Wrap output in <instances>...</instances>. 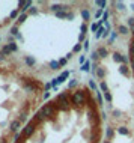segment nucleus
I'll return each instance as SVG.
<instances>
[{"mask_svg": "<svg viewBox=\"0 0 134 143\" xmlns=\"http://www.w3.org/2000/svg\"><path fill=\"white\" fill-rule=\"evenodd\" d=\"M131 69H133V72H134V57H131Z\"/></svg>", "mask_w": 134, "mask_h": 143, "instance_id": "53", "label": "nucleus"}, {"mask_svg": "<svg viewBox=\"0 0 134 143\" xmlns=\"http://www.w3.org/2000/svg\"><path fill=\"white\" fill-rule=\"evenodd\" d=\"M105 32V27H103V26H101V27L100 29H98V32L95 33V38L96 39H100V38H103V33Z\"/></svg>", "mask_w": 134, "mask_h": 143, "instance_id": "22", "label": "nucleus"}, {"mask_svg": "<svg viewBox=\"0 0 134 143\" xmlns=\"http://www.w3.org/2000/svg\"><path fill=\"white\" fill-rule=\"evenodd\" d=\"M92 143H96V142H92Z\"/></svg>", "mask_w": 134, "mask_h": 143, "instance_id": "61", "label": "nucleus"}, {"mask_svg": "<svg viewBox=\"0 0 134 143\" xmlns=\"http://www.w3.org/2000/svg\"><path fill=\"white\" fill-rule=\"evenodd\" d=\"M50 68H51V69H54V71H56V69H59V68H60L59 60H51V62H50Z\"/></svg>", "mask_w": 134, "mask_h": 143, "instance_id": "24", "label": "nucleus"}, {"mask_svg": "<svg viewBox=\"0 0 134 143\" xmlns=\"http://www.w3.org/2000/svg\"><path fill=\"white\" fill-rule=\"evenodd\" d=\"M103 14H104V12H103V11L100 9V11H96V14H95V17H96V18H100V17H101Z\"/></svg>", "mask_w": 134, "mask_h": 143, "instance_id": "49", "label": "nucleus"}, {"mask_svg": "<svg viewBox=\"0 0 134 143\" xmlns=\"http://www.w3.org/2000/svg\"><path fill=\"white\" fill-rule=\"evenodd\" d=\"M96 51H98V56H100L101 59H104V57H107V56H109V50H107L105 47H100Z\"/></svg>", "mask_w": 134, "mask_h": 143, "instance_id": "8", "label": "nucleus"}, {"mask_svg": "<svg viewBox=\"0 0 134 143\" xmlns=\"http://www.w3.org/2000/svg\"><path fill=\"white\" fill-rule=\"evenodd\" d=\"M80 33H83V35L87 33V26L86 24H82V27H80Z\"/></svg>", "mask_w": 134, "mask_h": 143, "instance_id": "37", "label": "nucleus"}, {"mask_svg": "<svg viewBox=\"0 0 134 143\" xmlns=\"http://www.w3.org/2000/svg\"><path fill=\"white\" fill-rule=\"evenodd\" d=\"M36 123H38V122L35 121V119H33V121H30V122H29V123L23 128V131H21V137H23V139H29V137L32 136V134H33L35 128H36Z\"/></svg>", "mask_w": 134, "mask_h": 143, "instance_id": "2", "label": "nucleus"}, {"mask_svg": "<svg viewBox=\"0 0 134 143\" xmlns=\"http://www.w3.org/2000/svg\"><path fill=\"white\" fill-rule=\"evenodd\" d=\"M59 109H60V110H65V112H66V110H69V109H71V104H69V101L60 102V104H59Z\"/></svg>", "mask_w": 134, "mask_h": 143, "instance_id": "15", "label": "nucleus"}, {"mask_svg": "<svg viewBox=\"0 0 134 143\" xmlns=\"http://www.w3.org/2000/svg\"><path fill=\"white\" fill-rule=\"evenodd\" d=\"M91 57H92V60H98V59H100V56H98V51L95 50V51H92V54H91Z\"/></svg>", "mask_w": 134, "mask_h": 143, "instance_id": "33", "label": "nucleus"}, {"mask_svg": "<svg viewBox=\"0 0 134 143\" xmlns=\"http://www.w3.org/2000/svg\"><path fill=\"white\" fill-rule=\"evenodd\" d=\"M82 18H83V21H89V18H91V12H89L87 9H82Z\"/></svg>", "mask_w": 134, "mask_h": 143, "instance_id": "14", "label": "nucleus"}, {"mask_svg": "<svg viewBox=\"0 0 134 143\" xmlns=\"http://www.w3.org/2000/svg\"><path fill=\"white\" fill-rule=\"evenodd\" d=\"M114 38H116V32H113V33H112V38H110V41H114Z\"/></svg>", "mask_w": 134, "mask_h": 143, "instance_id": "54", "label": "nucleus"}, {"mask_svg": "<svg viewBox=\"0 0 134 143\" xmlns=\"http://www.w3.org/2000/svg\"><path fill=\"white\" fill-rule=\"evenodd\" d=\"M71 57H72V53H68V54H66V57H65V59L68 60V59H71Z\"/></svg>", "mask_w": 134, "mask_h": 143, "instance_id": "56", "label": "nucleus"}, {"mask_svg": "<svg viewBox=\"0 0 134 143\" xmlns=\"http://www.w3.org/2000/svg\"><path fill=\"white\" fill-rule=\"evenodd\" d=\"M95 5H96V6H100V8H104V6H107V2H104V0H96Z\"/></svg>", "mask_w": 134, "mask_h": 143, "instance_id": "30", "label": "nucleus"}, {"mask_svg": "<svg viewBox=\"0 0 134 143\" xmlns=\"http://www.w3.org/2000/svg\"><path fill=\"white\" fill-rule=\"evenodd\" d=\"M89 89H92V91H95V92H96V84H95L93 80H89Z\"/></svg>", "mask_w": 134, "mask_h": 143, "instance_id": "31", "label": "nucleus"}, {"mask_svg": "<svg viewBox=\"0 0 134 143\" xmlns=\"http://www.w3.org/2000/svg\"><path fill=\"white\" fill-rule=\"evenodd\" d=\"M42 109H44V112H45V116H53V114H54L56 104H54V102H48L47 105H44Z\"/></svg>", "mask_w": 134, "mask_h": 143, "instance_id": "5", "label": "nucleus"}, {"mask_svg": "<svg viewBox=\"0 0 134 143\" xmlns=\"http://www.w3.org/2000/svg\"><path fill=\"white\" fill-rule=\"evenodd\" d=\"M56 17L57 18H68V20H72L74 15L72 14H68V12H56Z\"/></svg>", "mask_w": 134, "mask_h": 143, "instance_id": "9", "label": "nucleus"}, {"mask_svg": "<svg viewBox=\"0 0 134 143\" xmlns=\"http://www.w3.org/2000/svg\"><path fill=\"white\" fill-rule=\"evenodd\" d=\"M65 101H68V92H62V93H59L57 95V98H56V102H65Z\"/></svg>", "mask_w": 134, "mask_h": 143, "instance_id": "7", "label": "nucleus"}, {"mask_svg": "<svg viewBox=\"0 0 134 143\" xmlns=\"http://www.w3.org/2000/svg\"><path fill=\"white\" fill-rule=\"evenodd\" d=\"M0 53H2V54H5V56H9L12 51H11L9 45H5V47H2V51H0Z\"/></svg>", "mask_w": 134, "mask_h": 143, "instance_id": "21", "label": "nucleus"}, {"mask_svg": "<svg viewBox=\"0 0 134 143\" xmlns=\"http://www.w3.org/2000/svg\"><path fill=\"white\" fill-rule=\"evenodd\" d=\"M100 87H101V91H103V92H107V91H109V89H107V83H105V82H101Z\"/></svg>", "mask_w": 134, "mask_h": 143, "instance_id": "39", "label": "nucleus"}, {"mask_svg": "<svg viewBox=\"0 0 134 143\" xmlns=\"http://www.w3.org/2000/svg\"><path fill=\"white\" fill-rule=\"evenodd\" d=\"M27 15H29V14H20V15H18V20H17V21H18V24L24 23L26 18H27Z\"/></svg>", "mask_w": 134, "mask_h": 143, "instance_id": "25", "label": "nucleus"}, {"mask_svg": "<svg viewBox=\"0 0 134 143\" xmlns=\"http://www.w3.org/2000/svg\"><path fill=\"white\" fill-rule=\"evenodd\" d=\"M8 45H9L11 51H17V50H18V47H17V44H15V42H9Z\"/></svg>", "mask_w": 134, "mask_h": 143, "instance_id": "32", "label": "nucleus"}, {"mask_svg": "<svg viewBox=\"0 0 134 143\" xmlns=\"http://www.w3.org/2000/svg\"><path fill=\"white\" fill-rule=\"evenodd\" d=\"M24 62H26V65H27V66H33L35 63H36L35 57H32V56H26L24 57Z\"/></svg>", "mask_w": 134, "mask_h": 143, "instance_id": "11", "label": "nucleus"}, {"mask_svg": "<svg viewBox=\"0 0 134 143\" xmlns=\"http://www.w3.org/2000/svg\"><path fill=\"white\" fill-rule=\"evenodd\" d=\"M104 98H105V101L109 102V104H110V102H112V100H113V98H112V93H110L109 91H107V92H104Z\"/></svg>", "mask_w": 134, "mask_h": 143, "instance_id": "27", "label": "nucleus"}, {"mask_svg": "<svg viewBox=\"0 0 134 143\" xmlns=\"http://www.w3.org/2000/svg\"><path fill=\"white\" fill-rule=\"evenodd\" d=\"M96 75L100 77V78H103V77L105 75V69H104L103 66H98V68H96Z\"/></svg>", "mask_w": 134, "mask_h": 143, "instance_id": "17", "label": "nucleus"}, {"mask_svg": "<svg viewBox=\"0 0 134 143\" xmlns=\"http://www.w3.org/2000/svg\"><path fill=\"white\" fill-rule=\"evenodd\" d=\"M113 60H114V62H119V63H122V65H127L128 62H130V59H128L127 56H122L119 51L113 53Z\"/></svg>", "mask_w": 134, "mask_h": 143, "instance_id": "3", "label": "nucleus"}, {"mask_svg": "<svg viewBox=\"0 0 134 143\" xmlns=\"http://www.w3.org/2000/svg\"><path fill=\"white\" fill-rule=\"evenodd\" d=\"M71 101H72V104H75V105L84 104V101H86V91H75L72 93V96H71Z\"/></svg>", "mask_w": 134, "mask_h": 143, "instance_id": "1", "label": "nucleus"}, {"mask_svg": "<svg viewBox=\"0 0 134 143\" xmlns=\"http://www.w3.org/2000/svg\"><path fill=\"white\" fill-rule=\"evenodd\" d=\"M131 33L134 35V26H133V27H131Z\"/></svg>", "mask_w": 134, "mask_h": 143, "instance_id": "58", "label": "nucleus"}, {"mask_svg": "<svg viewBox=\"0 0 134 143\" xmlns=\"http://www.w3.org/2000/svg\"><path fill=\"white\" fill-rule=\"evenodd\" d=\"M118 32L121 33V35H127L130 30H128V27L127 26H124V24H119V27H118Z\"/></svg>", "mask_w": 134, "mask_h": 143, "instance_id": "16", "label": "nucleus"}, {"mask_svg": "<svg viewBox=\"0 0 134 143\" xmlns=\"http://www.w3.org/2000/svg\"><path fill=\"white\" fill-rule=\"evenodd\" d=\"M75 86H77V80L72 78V80H71V82L68 83V87H69V89H72V87H75Z\"/></svg>", "mask_w": 134, "mask_h": 143, "instance_id": "34", "label": "nucleus"}, {"mask_svg": "<svg viewBox=\"0 0 134 143\" xmlns=\"http://www.w3.org/2000/svg\"><path fill=\"white\" fill-rule=\"evenodd\" d=\"M109 17H110V12H109V11H104V14H103V20H100V26H101L103 23H107Z\"/></svg>", "mask_w": 134, "mask_h": 143, "instance_id": "19", "label": "nucleus"}, {"mask_svg": "<svg viewBox=\"0 0 134 143\" xmlns=\"http://www.w3.org/2000/svg\"><path fill=\"white\" fill-rule=\"evenodd\" d=\"M113 116H114V118H119V116H121V112H119V110H113Z\"/></svg>", "mask_w": 134, "mask_h": 143, "instance_id": "48", "label": "nucleus"}, {"mask_svg": "<svg viewBox=\"0 0 134 143\" xmlns=\"http://www.w3.org/2000/svg\"><path fill=\"white\" fill-rule=\"evenodd\" d=\"M130 56L134 57V39L130 42Z\"/></svg>", "mask_w": 134, "mask_h": 143, "instance_id": "28", "label": "nucleus"}, {"mask_svg": "<svg viewBox=\"0 0 134 143\" xmlns=\"http://www.w3.org/2000/svg\"><path fill=\"white\" fill-rule=\"evenodd\" d=\"M119 72H121L122 75L127 77V75H130V68H128L127 65H121V66H119Z\"/></svg>", "mask_w": 134, "mask_h": 143, "instance_id": "12", "label": "nucleus"}, {"mask_svg": "<svg viewBox=\"0 0 134 143\" xmlns=\"http://www.w3.org/2000/svg\"><path fill=\"white\" fill-rule=\"evenodd\" d=\"M20 143H21V142H20Z\"/></svg>", "mask_w": 134, "mask_h": 143, "instance_id": "62", "label": "nucleus"}, {"mask_svg": "<svg viewBox=\"0 0 134 143\" xmlns=\"http://www.w3.org/2000/svg\"><path fill=\"white\" fill-rule=\"evenodd\" d=\"M50 98V92H44V100H48Z\"/></svg>", "mask_w": 134, "mask_h": 143, "instance_id": "50", "label": "nucleus"}, {"mask_svg": "<svg viewBox=\"0 0 134 143\" xmlns=\"http://www.w3.org/2000/svg\"><path fill=\"white\" fill-rule=\"evenodd\" d=\"M109 33H110V32H107V30H105V32L103 33V38H107V36H109Z\"/></svg>", "mask_w": 134, "mask_h": 143, "instance_id": "55", "label": "nucleus"}, {"mask_svg": "<svg viewBox=\"0 0 134 143\" xmlns=\"http://www.w3.org/2000/svg\"><path fill=\"white\" fill-rule=\"evenodd\" d=\"M18 15H20L18 11H12L11 12V18H18Z\"/></svg>", "mask_w": 134, "mask_h": 143, "instance_id": "44", "label": "nucleus"}, {"mask_svg": "<svg viewBox=\"0 0 134 143\" xmlns=\"http://www.w3.org/2000/svg\"><path fill=\"white\" fill-rule=\"evenodd\" d=\"M18 8L21 14H26V11L29 9V8H32V2L30 0H21V2H18Z\"/></svg>", "mask_w": 134, "mask_h": 143, "instance_id": "4", "label": "nucleus"}, {"mask_svg": "<svg viewBox=\"0 0 134 143\" xmlns=\"http://www.w3.org/2000/svg\"><path fill=\"white\" fill-rule=\"evenodd\" d=\"M80 69L84 71V72H89V71H91V62L86 60V63H84V65H82V68H80Z\"/></svg>", "mask_w": 134, "mask_h": 143, "instance_id": "23", "label": "nucleus"}, {"mask_svg": "<svg viewBox=\"0 0 134 143\" xmlns=\"http://www.w3.org/2000/svg\"><path fill=\"white\" fill-rule=\"evenodd\" d=\"M20 123H21V122H20L18 119H17V121H12V122H11V131H12V133H17V131H18V128H20Z\"/></svg>", "mask_w": 134, "mask_h": 143, "instance_id": "10", "label": "nucleus"}, {"mask_svg": "<svg viewBox=\"0 0 134 143\" xmlns=\"http://www.w3.org/2000/svg\"><path fill=\"white\" fill-rule=\"evenodd\" d=\"M51 87H53V86H51V83H47L45 86H44V89H45V92H48V91H50Z\"/></svg>", "mask_w": 134, "mask_h": 143, "instance_id": "47", "label": "nucleus"}, {"mask_svg": "<svg viewBox=\"0 0 134 143\" xmlns=\"http://www.w3.org/2000/svg\"><path fill=\"white\" fill-rule=\"evenodd\" d=\"M107 118V113L105 112H101V119H105Z\"/></svg>", "mask_w": 134, "mask_h": 143, "instance_id": "51", "label": "nucleus"}, {"mask_svg": "<svg viewBox=\"0 0 134 143\" xmlns=\"http://www.w3.org/2000/svg\"><path fill=\"white\" fill-rule=\"evenodd\" d=\"M113 134H114L113 128H110V127H107V130H105V136H107V139H109V140H112V139H113Z\"/></svg>", "mask_w": 134, "mask_h": 143, "instance_id": "18", "label": "nucleus"}, {"mask_svg": "<svg viewBox=\"0 0 134 143\" xmlns=\"http://www.w3.org/2000/svg\"><path fill=\"white\" fill-rule=\"evenodd\" d=\"M26 118H27V113H26V112H23V113L20 114V118H18V121H20V122H23V121H26Z\"/></svg>", "mask_w": 134, "mask_h": 143, "instance_id": "40", "label": "nucleus"}, {"mask_svg": "<svg viewBox=\"0 0 134 143\" xmlns=\"http://www.w3.org/2000/svg\"><path fill=\"white\" fill-rule=\"evenodd\" d=\"M96 102L100 104V105L103 104V96H101V93H100V92H96Z\"/></svg>", "mask_w": 134, "mask_h": 143, "instance_id": "38", "label": "nucleus"}, {"mask_svg": "<svg viewBox=\"0 0 134 143\" xmlns=\"http://www.w3.org/2000/svg\"><path fill=\"white\" fill-rule=\"evenodd\" d=\"M5 59V54H2V53H0V60H3Z\"/></svg>", "mask_w": 134, "mask_h": 143, "instance_id": "57", "label": "nucleus"}, {"mask_svg": "<svg viewBox=\"0 0 134 143\" xmlns=\"http://www.w3.org/2000/svg\"><path fill=\"white\" fill-rule=\"evenodd\" d=\"M118 133L122 134V136H128V134H130V131H128L127 127H119V128H118Z\"/></svg>", "mask_w": 134, "mask_h": 143, "instance_id": "20", "label": "nucleus"}, {"mask_svg": "<svg viewBox=\"0 0 134 143\" xmlns=\"http://www.w3.org/2000/svg\"><path fill=\"white\" fill-rule=\"evenodd\" d=\"M29 14H32V15H35V14H38V9H36V8H30V11H29Z\"/></svg>", "mask_w": 134, "mask_h": 143, "instance_id": "46", "label": "nucleus"}, {"mask_svg": "<svg viewBox=\"0 0 134 143\" xmlns=\"http://www.w3.org/2000/svg\"><path fill=\"white\" fill-rule=\"evenodd\" d=\"M66 63H68L66 59H59V65H60V66H65Z\"/></svg>", "mask_w": 134, "mask_h": 143, "instance_id": "43", "label": "nucleus"}, {"mask_svg": "<svg viewBox=\"0 0 134 143\" xmlns=\"http://www.w3.org/2000/svg\"><path fill=\"white\" fill-rule=\"evenodd\" d=\"M114 5H116V6H118V9H119V11H124V9H125V5H124L122 2H116Z\"/></svg>", "mask_w": 134, "mask_h": 143, "instance_id": "36", "label": "nucleus"}, {"mask_svg": "<svg viewBox=\"0 0 134 143\" xmlns=\"http://www.w3.org/2000/svg\"><path fill=\"white\" fill-rule=\"evenodd\" d=\"M101 26H100V23H93L92 26H91V30L92 32H98V29H100Z\"/></svg>", "mask_w": 134, "mask_h": 143, "instance_id": "29", "label": "nucleus"}, {"mask_svg": "<svg viewBox=\"0 0 134 143\" xmlns=\"http://www.w3.org/2000/svg\"><path fill=\"white\" fill-rule=\"evenodd\" d=\"M84 39H86V35H83V33H80V35H78V44H82V42H83Z\"/></svg>", "mask_w": 134, "mask_h": 143, "instance_id": "42", "label": "nucleus"}, {"mask_svg": "<svg viewBox=\"0 0 134 143\" xmlns=\"http://www.w3.org/2000/svg\"><path fill=\"white\" fill-rule=\"evenodd\" d=\"M78 62H80V63H82V65H84V63H86V57H84V56H80Z\"/></svg>", "mask_w": 134, "mask_h": 143, "instance_id": "45", "label": "nucleus"}, {"mask_svg": "<svg viewBox=\"0 0 134 143\" xmlns=\"http://www.w3.org/2000/svg\"><path fill=\"white\" fill-rule=\"evenodd\" d=\"M127 24L130 26V27H133V26H134V17H130V18L127 20Z\"/></svg>", "mask_w": 134, "mask_h": 143, "instance_id": "41", "label": "nucleus"}, {"mask_svg": "<svg viewBox=\"0 0 134 143\" xmlns=\"http://www.w3.org/2000/svg\"><path fill=\"white\" fill-rule=\"evenodd\" d=\"M45 118H47V116H45V112H44V109H41L36 114H35V121H36V122H42Z\"/></svg>", "mask_w": 134, "mask_h": 143, "instance_id": "6", "label": "nucleus"}, {"mask_svg": "<svg viewBox=\"0 0 134 143\" xmlns=\"http://www.w3.org/2000/svg\"><path fill=\"white\" fill-rule=\"evenodd\" d=\"M104 143H110V142H104Z\"/></svg>", "mask_w": 134, "mask_h": 143, "instance_id": "59", "label": "nucleus"}, {"mask_svg": "<svg viewBox=\"0 0 134 143\" xmlns=\"http://www.w3.org/2000/svg\"><path fill=\"white\" fill-rule=\"evenodd\" d=\"M84 50H89V41H84Z\"/></svg>", "mask_w": 134, "mask_h": 143, "instance_id": "52", "label": "nucleus"}, {"mask_svg": "<svg viewBox=\"0 0 134 143\" xmlns=\"http://www.w3.org/2000/svg\"><path fill=\"white\" fill-rule=\"evenodd\" d=\"M0 41H2V36H0Z\"/></svg>", "mask_w": 134, "mask_h": 143, "instance_id": "60", "label": "nucleus"}, {"mask_svg": "<svg viewBox=\"0 0 134 143\" xmlns=\"http://www.w3.org/2000/svg\"><path fill=\"white\" fill-rule=\"evenodd\" d=\"M82 44H77V45L74 47V50H72V53H80V51H82Z\"/></svg>", "mask_w": 134, "mask_h": 143, "instance_id": "35", "label": "nucleus"}, {"mask_svg": "<svg viewBox=\"0 0 134 143\" xmlns=\"http://www.w3.org/2000/svg\"><path fill=\"white\" fill-rule=\"evenodd\" d=\"M11 35H12V36H15V38L20 35V33H18V27H17V26H12V27H11Z\"/></svg>", "mask_w": 134, "mask_h": 143, "instance_id": "26", "label": "nucleus"}, {"mask_svg": "<svg viewBox=\"0 0 134 143\" xmlns=\"http://www.w3.org/2000/svg\"><path fill=\"white\" fill-rule=\"evenodd\" d=\"M68 77H69V71H63V72H62V74L57 77V78H59V84H60V83H63Z\"/></svg>", "mask_w": 134, "mask_h": 143, "instance_id": "13", "label": "nucleus"}]
</instances>
